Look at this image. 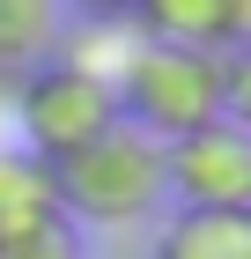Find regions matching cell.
<instances>
[{
    "label": "cell",
    "mask_w": 251,
    "mask_h": 259,
    "mask_svg": "<svg viewBox=\"0 0 251 259\" xmlns=\"http://www.w3.org/2000/svg\"><path fill=\"white\" fill-rule=\"evenodd\" d=\"M118 119L155 141H177L207 119H236L244 104V52H192V45H155L133 37L118 67Z\"/></svg>",
    "instance_id": "obj_1"
},
{
    "label": "cell",
    "mask_w": 251,
    "mask_h": 259,
    "mask_svg": "<svg viewBox=\"0 0 251 259\" xmlns=\"http://www.w3.org/2000/svg\"><path fill=\"white\" fill-rule=\"evenodd\" d=\"M52 193L74 230H140L170 207L163 200V141L118 119L52 163Z\"/></svg>",
    "instance_id": "obj_2"
},
{
    "label": "cell",
    "mask_w": 251,
    "mask_h": 259,
    "mask_svg": "<svg viewBox=\"0 0 251 259\" xmlns=\"http://www.w3.org/2000/svg\"><path fill=\"white\" fill-rule=\"evenodd\" d=\"M104 126H118V89L96 74H81L67 60H44L30 74H15V141L30 156L59 163L81 141H96Z\"/></svg>",
    "instance_id": "obj_3"
},
{
    "label": "cell",
    "mask_w": 251,
    "mask_h": 259,
    "mask_svg": "<svg viewBox=\"0 0 251 259\" xmlns=\"http://www.w3.org/2000/svg\"><path fill=\"white\" fill-rule=\"evenodd\" d=\"M163 200L170 207H251V134L236 119H207L163 141Z\"/></svg>",
    "instance_id": "obj_4"
},
{
    "label": "cell",
    "mask_w": 251,
    "mask_h": 259,
    "mask_svg": "<svg viewBox=\"0 0 251 259\" xmlns=\"http://www.w3.org/2000/svg\"><path fill=\"white\" fill-rule=\"evenodd\" d=\"M126 22H133V37H155V45L244 52L251 0H126Z\"/></svg>",
    "instance_id": "obj_5"
},
{
    "label": "cell",
    "mask_w": 251,
    "mask_h": 259,
    "mask_svg": "<svg viewBox=\"0 0 251 259\" xmlns=\"http://www.w3.org/2000/svg\"><path fill=\"white\" fill-rule=\"evenodd\" d=\"M155 259H251V207H163Z\"/></svg>",
    "instance_id": "obj_6"
},
{
    "label": "cell",
    "mask_w": 251,
    "mask_h": 259,
    "mask_svg": "<svg viewBox=\"0 0 251 259\" xmlns=\"http://www.w3.org/2000/svg\"><path fill=\"white\" fill-rule=\"evenodd\" d=\"M59 222V193H52V163L30 156L22 141L0 148V244L22 237V230H44Z\"/></svg>",
    "instance_id": "obj_7"
},
{
    "label": "cell",
    "mask_w": 251,
    "mask_h": 259,
    "mask_svg": "<svg viewBox=\"0 0 251 259\" xmlns=\"http://www.w3.org/2000/svg\"><path fill=\"white\" fill-rule=\"evenodd\" d=\"M67 8L59 0H0V74H30L59 52Z\"/></svg>",
    "instance_id": "obj_8"
},
{
    "label": "cell",
    "mask_w": 251,
    "mask_h": 259,
    "mask_svg": "<svg viewBox=\"0 0 251 259\" xmlns=\"http://www.w3.org/2000/svg\"><path fill=\"white\" fill-rule=\"evenodd\" d=\"M0 259H81V237H74V222L59 215V222H44V230L8 237V244H0Z\"/></svg>",
    "instance_id": "obj_9"
},
{
    "label": "cell",
    "mask_w": 251,
    "mask_h": 259,
    "mask_svg": "<svg viewBox=\"0 0 251 259\" xmlns=\"http://www.w3.org/2000/svg\"><path fill=\"white\" fill-rule=\"evenodd\" d=\"M15 141V74H0V148Z\"/></svg>",
    "instance_id": "obj_10"
},
{
    "label": "cell",
    "mask_w": 251,
    "mask_h": 259,
    "mask_svg": "<svg viewBox=\"0 0 251 259\" xmlns=\"http://www.w3.org/2000/svg\"><path fill=\"white\" fill-rule=\"evenodd\" d=\"M67 15H126V0H59Z\"/></svg>",
    "instance_id": "obj_11"
}]
</instances>
